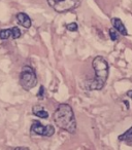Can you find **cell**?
<instances>
[{"instance_id": "1", "label": "cell", "mask_w": 132, "mask_h": 150, "mask_svg": "<svg viewBox=\"0 0 132 150\" xmlns=\"http://www.w3.org/2000/svg\"><path fill=\"white\" fill-rule=\"evenodd\" d=\"M53 118L57 127L63 131L70 134H74L76 131V120L72 107L69 104H60L56 108Z\"/></svg>"}, {"instance_id": "2", "label": "cell", "mask_w": 132, "mask_h": 150, "mask_svg": "<svg viewBox=\"0 0 132 150\" xmlns=\"http://www.w3.org/2000/svg\"><path fill=\"white\" fill-rule=\"evenodd\" d=\"M92 66L95 71V77L87 82L86 88L89 91H100L108 78V63L104 57L97 56L93 60Z\"/></svg>"}, {"instance_id": "3", "label": "cell", "mask_w": 132, "mask_h": 150, "mask_svg": "<svg viewBox=\"0 0 132 150\" xmlns=\"http://www.w3.org/2000/svg\"><path fill=\"white\" fill-rule=\"evenodd\" d=\"M37 75L31 66H24L19 76V83L25 91H30L37 86Z\"/></svg>"}, {"instance_id": "4", "label": "cell", "mask_w": 132, "mask_h": 150, "mask_svg": "<svg viewBox=\"0 0 132 150\" xmlns=\"http://www.w3.org/2000/svg\"><path fill=\"white\" fill-rule=\"evenodd\" d=\"M51 7L58 13L71 11L80 5L81 0H46Z\"/></svg>"}, {"instance_id": "5", "label": "cell", "mask_w": 132, "mask_h": 150, "mask_svg": "<svg viewBox=\"0 0 132 150\" xmlns=\"http://www.w3.org/2000/svg\"><path fill=\"white\" fill-rule=\"evenodd\" d=\"M30 134L42 136V137H52L55 134V127L51 125H44L40 121L34 120L31 125V127H30Z\"/></svg>"}, {"instance_id": "6", "label": "cell", "mask_w": 132, "mask_h": 150, "mask_svg": "<svg viewBox=\"0 0 132 150\" xmlns=\"http://www.w3.org/2000/svg\"><path fill=\"white\" fill-rule=\"evenodd\" d=\"M17 21L20 25L23 26V27L26 28V29H29L32 25L31 19H30L29 16L26 15L25 13H18L17 15Z\"/></svg>"}, {"instance_id": "7", "label": "cell", "mask_w": 132, "mask_h": 150, "mask_svg": "<svg viewBox=\"0 0 132 150\" xmlns=\"http://www.w3.org/2000/svg\"><path fill=\"white\" fill-rule=\"evenodd\" d=\"M32 113H33L35 116L39 117V118H42V119H46L49 117V113L48 111L46 110L44 106L41 105H34L32 107Z\"/></svg>"}, {"instance_id": "8", "label": "cell", "mask_w": 132, "mask_h": 150, "mask_svg": "<svg viewBox=\"0 0 132 150\" xmlns=\"http://www.w3.org/2000/svg\"><path fill=\"white\" fill-rule=\"evenodd\" d=\"M111 24H113V27L115 28L120 34H122V35H124V36L128 35L127 29H126V27L124 26V24L122 23V21L120 19H118V18H113V19H111Z\"/></svg>"}, {"instance_id": "9", "label": "cell", "mask_w": 132, "mask_h": 150, "mask_svg": "<svg viewBox=\"0 0 132 150\" xmlns=\"http://www.w3.org/2000/svg\"><path fill=\"white\" fill-rule=\"evenodd\" d=\"M120 141H126L128 143H132V127L128 129L127 132H125L124 134L119 136Z\"/></svg>"}, {"instance_id": "10", "label": "cell", "mask_w": 132, "mask_h": 150, "mask_svg": "<svg viewBox=\"0 0 132 150\" xmlns=\"http://www.w3.org/2000/svg\"><path fill=\"white\" fill-rule=\"evenodd\" d=\"M11 37H13V31H11V29H4V30H1V31H0V39L6 40Z\"/></svg>"}, {"instance_id": "11", "label": "cell", "mask_w": 132, "mask_h": 150, "mask_svg": "<svg viewBox=\"0 0 132 150\" xmlns=\"http://www.w3.org/2000/svg\"><path fill=\"white\" fill-rule=\"evenodd\" d=\"M109 36H111V39L113 41H117L119 39V32L115 28H111L109 29Z\"/></svg>"}, {"instance_id": "12", "label": "cell", "mask_w": 132, "mask_h": 150, "mask_svg": "<svg viewBox=\"0 0 132 150\" xmlns=\"http://www.w3.org/2000/svg\"><path fill=\"white\" fill-rule=\"evenodd\" d=\"M11 31H13V39H18V38L21 37L22 33H21V30L19 29L18 27H13L11 28Z\"/></svg>"}, {"instance_id": "13", "label": "cell", "mask_w": 132, "mask_h": 150, "mask_svg": "<svg viewBox=\"0 0 132 150\" xmlns=\"http://www.w3.org/2000/svg\"><path fill=\"white\" fill-rule=\"evenodd\" d=\"M65 27H66V29H67L68 31H71V32H76V31H78V24H76V23L67 24Z\"/></svg>"}, {"instance_id": "14", "label": "cell", "mask_w": 132, "mask_h": 150, "mask_svg": "<svg viewBox=\"0 0 132 150\" xmlns=\"http://www.w3.org/2000/svg\"><path fill=\"white\" fill-rule=\"evenodd\" d=\"M44 86H40L39 91L37 93V99L38 100H44Z\"/></svg>"}, {"instance_id": "15", "label": "cell", "mask_w": 132, "mask_h": 150, "mask_svg": "<svg viewBox=\"0 0 132 150\" xmlns=\"http://www.w3.org/2000/svg\"><path fill=\"white\" fill-rule=\"evenodd\" d=\"M15 150H30L28 147H17V148H15Z\"/></svg>"}, {"instance_id": "16", "label": "cell", "mask_w": 132, "mask_h": 150, "mask_svg": "<svg viewBox=\"0 0 132 150\" xmlns=\"http://www.w3.org/2000/svg\"><path fill=\"white\" fill-rule=\"evenodd\" d=\"M127 96L129 97V98L132 99V91H128V92H127Z\"/></svg>"}, {"instance_id": "17", "label": "cell", "mask_w": 132, "mask_h": 150, "mask_svg": "<svg viewBox=\"0 0 132 150\" xmlns=\"http://www.w3.org/2000/svg\"><path fill=\"white\" fill-rule=\"evenodd\" d=\"M123 102H124V104H125L126 105V107H127V109H129V104H128V101H123Z\"/></svg>"}]
</instances>
